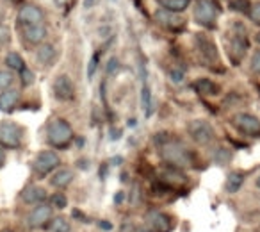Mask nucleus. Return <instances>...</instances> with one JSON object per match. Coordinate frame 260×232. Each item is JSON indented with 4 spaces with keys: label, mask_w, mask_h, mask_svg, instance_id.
Segmentation results:
<instances>
[{
    "label": "nucleus",
    "mask_w": 260,
    "mask_h": 232,
    "mask_svg": "<svg viewBox=\"0 0 260 232\" xmlns=\"http://www.w3.org/2000/svg\"><path fill=\"white\" fill-rule=\"evenodd\" d=\"M189 136L194 139L198 145H210L214 141V129L209 122L205 120H192L187 125Z\"/></svg>",
    "instance_id": "nucleus-3"
},
{
    "label": "nucleus",
    "mask_w": 260,
    "mask_h": 232,
    "mask_svg": "<svg viewBox=\"0 0 260 232\" xmlns=\"http://www.w3.org/2000/svg\"><path fill=\"white\" fill-rule=\"evenodd\" d=\"M230 50L232 55H235V61L244 55V52L248 50V40H246V29L241 25V23H235L234 27V36H232L230 41Z\"/></svg>",
    "instance_id": "nucleus-10"
},
{
    "label": "nucleus",
    "mask_w": 260,
    "mask_h": 232,
    "mask_svg": "<svg viewBox=\"0 0 260 232\" xmlns=\"http://www.w3.org/2000/svg\"><path fill=\"white\" fill-rule=\"evenodd\" d=\"M23 131L13 122H0V145L6 149H16L22 143Z\"/></svg>",
    "instance_id": "nucleus-4"
},
{
    "label": "nucleus",
    "mask_w": 260,
    "mask_h": 232,
    "mask_svg": "<svg viewBox=\"0 0 260 232\" xmlns=\"http://www.w3.org/2000/svg\"><path fill=\"white\" fill-rule=\"evenodd\" d=\"M116 68H118V59L112 57L111 61H109V65H107V73H114Z\"/></svg>",
    "instance_id": "nucleus-35"
},
{
    "label": "nucleus",
    "mask_w": 260,
    "mask_h": 232,
    "mask_svg": "<svg viewBox=\"0 0 260 232\" xmlns=\"http://www.w3.org/2000/svg\"><path fill=\"white\" fill-rule=\"evenodd\" d=\"M43 9L38 8L34 4H27L23 6L22 9L18 11V22L22 23L23 27L27 25H38V23H43Z\"/></svg>",
    "instance_id": "nucleus-11"
},
{
    "label": "nucleus",
    "mask_w": 260,
    "mask_h": 232,
    "mask_svg": "<svg viewBox=\"0 0 260 232\" xmlns=\"http://www.w3.org/2000/svg\"><path fill=\"white\" fill-rule=\"evenodd\" d=\"M50 218H52V207L47 206V204H40V206H36L30 211L29 218H27V225H29L30 228H40V227H43Z\"/></svg>",
    "instance_id": "nucleus-13"
},
{
    "label": "nucleus",
    "mask_w": 260,
    "mask_h": 232,
    "mask_svg": "<svg viewBox=\"0 0 260 232\" xmlns=\"http://www.w3.org/2000/svg\"><path fill=\"white\" fill-rule=\"evenodd\" d=\"M232 161V152L226 149H217L214 154V163L216 164H226Z\"/></svg>",
    "instance_id": "nucleus-27"
},
{
    "label": "nucleus",
    "mask_w": 260,
    "mask_h": 232,
    "mask_svg": "<svg viewBox=\"0 0 260 232\" xmlns=\"http://www.w3.org/2000/svg\"><path fill=\"white\" fill-rule=\"evenodd\" d=\"M234 125L241 132L248 136H258L260 134V120L256 116L249 114V112H239L234 116Z\"/></svg>",
    "instance_id": "nucleus-7"
},
{
    "label": "nucleus",
    "mask_w": 260,
    "mask_h": 232,
    "mask_svg": "<svg viewBox=\"0 0 260 232\" xmlns=\"http://www.w3.org/2000/svg\"><path fill=\"white\" fill-rule=\"evenodd\" d=\"M47 139L50 145L59 147V149L68 147V143L73 139L72 125L62 118H54L47 127Z\"/></svg>",
    "instance_id": "nucleus-2"
},
{
    "label": "nucleus",
    "mask_w": 260,
    "mask_h": 232,
    "mask_svg": "<svg viewBox=\"0 0 260 232\" xmlns=\"http://www.w3.org/2000/svg\"><path fill=\"white\" fill-rule=\"evenodd\" d=\"M38 61L41 63V65L45 66H50L55 63V59H57V52H55V48L52 47L50 43H45L41 45L40 48H38Z\"/></svg>",
    "instance_id": "nucleus-17"
},
{
    "label": "nucleus",
    "mask_w": 260,
    "mask_h": 232,
    "mask_svg": "<svg viewBox=\"0 0 260 232\" xmlns=\"http://www.w3.org/2000/svg\"><path fill=\"white\" fill-rule=\"evenodd\" d=\"M98 227L102 228V230H112V223H109L107 220H102V221H98Z\"/></svg>",
    "instance_id": "nucleus-37"
},
{
    "label": "nucleus",
    "mask_w": 260,
    "mask_h": 232,
    "mask_svg": "<svg viewBox=\"0 0 260 232\" xmlns=\"http://www.w3.org/2000/svg\"><path fill=\"white\" fill-rule=\"evenodd\" d=\"M4 161H6V156H4V152H2V150H0V166H2V164H4Z\"/></svg>",
    "instance_id": "nucleus-41"
},
{
    "label": "nucleus",
    "mask_w": 260,
    "mask_h": 232,
    "mask_svg": "<svg viewBox=\"0 0 260 232\" xmlns=\"http://www.w3.org/2000/svg\"><path fill=\"white\" fill-rule=\"evenodd\" d=\"M50 200H52V206H54L55 209H64V207L68 206V200H66V196L62 195V193H55Z\"/></svg>",
    "instance_id": "nucleus-28"
},
{
    "label": "nucleus",
    "mask_w": 260,
    "mask_h": 232,
    "mask_svg": "<svg viewBox=\"0 0 260 232\" xmlns=\"http://www.w3.org/2000/svg\"><path fill=\"white\" fill-rule=\"evenodd\" d=\"M13 82H15V75L11 72H8V70H0V93L9 90L13 86Z\"/></svg>",
    "instance_id": "nucleus-26"
},
{
    "label": "nucleus",
    "mask_w": 260,
    "mask_h": 232,
    "mask_svg": "<svg viewBox=\"0 0 260 232\" xmlns=\"http://www.w3.org/2000/svg\"><path fill=\"white\" fill-rule=\"evenodd\" d=\"M6 63H8L9 68L18 70V72H22V70L25 68V63H23V57L18 54V52H11V54H8V57H6Z\"/></svg>",
    "instance_id": "nucleus-24"
},
{
    "label": "nucleus",
    "mask_w": 260,
    "mask_h": 232,
    "mask_svg": "<svg viewBox=\"0 0 260 232\" xmlns=\"http://www.w3.org/2000/svg\"><path fill=\"white\" fill-rule=\"evenodd\" d=\"M155 16H157V20H159L160 23H164V25H168V27H178V25H182V23H184V20H182L177 13L166 11V9H159Z\"/></svg>",
    "instance_id": "nucleus-18"
},
{
    "label": "nucleus",
    "mask_w": 260,
    "mask_h": 232,
    "mask_svg": "<svg viewBox=\"0 0 260 232\" xmlns=\"http://www.w3.org/2000/svg\"><path fill=\"white\" fill-rule=\"evenodd\" d=\"M20 77H22V84H23V86H30V84L34 82V73L30 72L29 68H23L22 72H20Z\"/></svg>",
    "instance_id": "nucleus-30"
},
{
    "label": "nucleus",
    "mask_w": 260,
    "mask_h": 232,
    "mask_svg": "<svg viewBox=\"0 0 260 232\" xmlns=\"http://www.w3.org/2000/svg\"><path fill=\"white\" fill-rule=\"evenodd\" d=\"M159 4L162 6L166 11L180 13V11H184V9H187L189 0H159Z\"/></svg>",
    "instance_id": "nucleus-21"
},
{
    "label": "nucleus",
    "mask_w": 260,
    "mask_h": 232,
    "mask_svg": "<svg viewBox=\"0 0 260 232\" xmlns=\"http://www.w3.org/2000/svg\"><path fill=\"white\" fill-rule=\"evenodd\" d=\"M0 232H13L11 228H4V230H0Z\"/></svg>",
    "instance_id": "nucleus-45"
},
{
    "label": "nucleus",
    "mask_w": 260,
    "mask_h": 232,
    "mask_svg": "<svg viewBox=\"0 0 260 232\" xmlns=\"http://www.w3.org/2000/svg\"><path fill=\"white\" fill-rule=\"evenodd\" d=\"M96 66H98V54H94L89 61V66H87V77L93 79L94 77V72H96Z\"/></svg>",
    "instance_id": "nucleus-33"
},
{
    "label": "nucleus",
    "mask_w": 260,
    "mask_h": 232,
    "mask_svg": "<svg viewBox=\"0 0 260 232\" xmlns=\"http://www.w3.org/2000/svg\"><path fill=\"white\" fill-rule=\"evenodd\" d=\"M146 221H148L152 232H171V228H173L171 218L160 211H150L146 214Z\"/></svg>",
    "instance_id": "nucleus-12"
},
{
    "label": "nucleus",
    "mask_w": 260,
    "mask_h": 232,
    "mask_svg": "<svg viewBox=\"0 0 260 232\" xmlns=\"http://www.w3.org/2000/svg\"><path fill=\"white\" fill-rule=\"evenodd\" d=\"M73 216H75V218H79V220H82L84 221V223H87V221H89V220H87V218L86 216H82V213H80V211H73Z\"/></svg>",
    "instance_id": "nucleus-39"
},
{
    "label": "nucleus",
    "mask_w": 260,
    "mask_h": 232,
    "mask_svg": "<svg viewBox=\"0 0 260 232\" xmlns=\"http://www.w3.org/2000/svg\"><path fill=\"white\" fill-rule=\"evenodd\" d=\"M255 38H256V41H258V43H260V31H258V33H256V36H255Z\"/></svg>",
    "instance_id": "nucleus-44"
},
{
    "label": "nucleus",
    "mask_w": 260,
    "mask_h": 232,
    "mask_svg": "<svg viewBox=\"0 0 260 232\" xmlns=\"http://www.w3.org/2000/svg\"><path fill=\"white\" fill-rule=\"evenodd\" d=\"M170 77L175 80V82H180V80H182V77H184V75H182V72H180V70H173V72L170 73Z\"/></svg>",
    "instance_id": "nucleus-36"
},
{
    "label": "nucleus",
    "mask_w": 260,
    "mask_h": 232,
    "mask_svg": "<svg viewBox=\"0 0 260 232\" xmlns=\"http://www.w3.org/2000/svg\"><path fill=\"white\" fill-rule=\"evenodd\" d=\"M18 98H20V93L16 90H11V88H9V90L2 91V93H0V111L2 112L13 111L16 102H18Z\"/></svg>",
    "instance_id": "nucleus-16"
},
{
    "label": "nucleus",
    "mask_w": 260,
    "mask_h": 232,
    "mask_svg": "<svg viewBox=\"0 0 260 232\" xmlns=\"http://www.w3.org/2000/svg\"><path fill=\"white\" fill-rule=\"evenodd\" d=\"M93 4H96V0H86V8H91Z\"/></svg>",
    "instance_id": "nucleus-42"
},
{
    "label": "nucleus",
    "mask_w": 260,
    "mask_h": 232,
    "mask_svg": "<svg viewBox=\"0 0 260 232\" xmlns=\"http://www.w3.org/2000/svg\"><path fill=\"white\" fill-rule=\"evenodd\" d=\"M50 230L52 232H70V230H72V225H70V221L66 220V218L59 216V218H55V220L52 221Z\"/></svg>",
    "instance_id": "nucleus-25"
},
{
    "label": "nucleus",
    "mask_w": 260,
    "mask_h": 232,
    "mask_svg": "<svg viewBox=\"0 0 260 232\" xmlns=\"http://www.w3.org/2000/svg\"><path fill=\"white\" fill-rule=\"evenodd\" d=\"M217 18V8L210 0H198L194 6V20L200 25L212 27Z\"/></svg>",
    "instance_id": "nucleus-5"
},
{
    "label": "nucleus",
    "mask_w": 260,
    "mask_h": 232,
    "mask_svg": "<svg viewBox=\"0 0 260 232\" xmlns=\"http://www.w3.org/2000/svg\"><path fill=\"white\" fill-rule=\"evenodd\" d=\"M232 8L237 9V11H241V13H244V11H248L249 4H248V0H235L234 4H232Z\"/></svg>",
    "instance_id": "nucleus-34"
},
{
    "label": "nucleus",
    "mask_w": 260,
    "mask_h": 232,
    "mask_svg": "<svg viewBox=\"0 0 260 232\" xmlns=\"http://www.w3.org/2000/svg\"><path fill=\"white\" fill-rule=\"evenodd\" d=\"M73 171L72 170H59L57 173L52 177V181H50V184L54 186V188H66V186H70L72 184V181H73Z\"/></svg>",
    "instance_id": "nucleus-19"
},
{
    "label": "nucleus",
    "mask_w": 260,
    "mask_h": 232,
    "mask_svg": "<svg viewBox=\"0 0 260 232\" xmlns=\"http://www.w3.org/2000/svg\"><path fill=\"white\" fill-rule=\"evenodd\" d=\"M160 150V156L168 164H171L173 168H187L189 166V156L187 150L180 145L178 141L168 139V141L157 143Z\"/></svg>",
    "instance_id": "nucleus-1"
},
{
    "label": "nucleus",
    "mask_w": 260,
    "mask_h": 232,
    "mask_svg": "<svg viewBox=\"0 0 260 232\" xmlns=\"http://www.w3.org/2000/svg\"><path fill=\"white\" fill-rule=\"evenodd\" d=\"M9 41H11V31L6 25H0V48L6 47Z\"/></svg>",
    "instance_id": "nucleus-29"
},
{
    "label": "nucleus",
    "mask_w": 260,
    "mask_h": 232,
    "mask_svg": "<svg viewBox=\"0 0 260 232\" xmlns=\"http://www.w3.org/2000/svg\"><path fill=\"white\" fill-rule=\"evenodd\" d=\"M242 184H244V175L239 173V171H232L226 177V186L224 188H226L228 193H237L242 188Z\"/></svg>",
    "instance_id": "nucleus-20"
},
{
    "label": "nucleus",
    "mask_w": 260,
    "mask_h": 232,
    "mask_svg": "<svg viewBox=\"0 0 260 232\" xmlns=\"http://www.w3.org/2000/svg\"><path fill=\"white\" fill-rule=\"evenodd\" d=\"M194 88L198 90V93L202 95H214L217 91V86L209 79H200L194 82Z\"/></svg>",
    "instance_id": "nucleus-22"
},
{
    "label": "nucleus",
    "mask_w": 260,
    "mask_h": 232,
    "mask_svg": "<svg viewBox=\"0 0 260 232\" xmlns=\"http://www.w3.org/2000/svg\"><path fill=\"white\" fill-rule=\"evenodd\" d=\"M22 34H23V40H25L27 43L38 45L47 38V27H45L43 23H38V25H27V27H23Z\"/></svg>",
    "instance_id": "nucleus-14"
},
{
    "label": "nucleus",
    "mask_w": 260,
    "mask_h": 232,
    "mask_svg": "<svg viewBox=\"0 0 260 232\" xmlns=\"http://www.w3.org/2000/svg\"><path fill=\"white\" fill-rule=\"evenodd\" d=\"M141 105L145 109L146 116L152 114V91H150V86L146 82L141 88Z\"/></svg>",
    "instance_id": "nucleus-23"
},
{
    "label": "nucleus",
    "mask_w": 260,
    "mask_h": 232,
    "mask_svg": "<svg viewBox=\"0 0 260 232\" xmlns=\"http://www.w3.org/2000/svg\"><path fill=\"white\" fill-rule=\"evenodd\" d=\"M57 166H59V156H57V154H54V152H48V150L38 154V157L34 159V163H32L34 171H36L40 177L50 173V171L54 170V168H57Z\"/></svg>",
    "instance_id": "nucleus-8"
},
{
    "label": "nucleus",
    "mask_w": 260,
    "mask_h": 232,
    "mask_svg": "<svg viewBox=\"0 0 260 232\" xmlns=\"http://www.w3.org/2000/svg\"><path fill=\"white\" fill-rule=\"evenodd\" d=\"M134 232H152L150 228H145V227H138V228H134Z\"/></svg>",
    "instance_id": "nucleus-40"
},
{
    "label": "nucleus",
    "mask_w": 260,
    "mask_h": 232,
    "mask_svg": "<svg viewBox=\"0 0 260 232\" xmlns=\"http://www.w3.org/2000/svg\"><path fill=\"white\" fill-rule=\"evenodd\" d=\"M54 97L61 102H68L75 98V84L68 75H59L54 80Z\"/></svg>",
    "instance_id": "nucleus-9"
},
{
    "label": "nucleus",
    "mask_w": 260,
    "mask_h": 232,
    "mask_svg": "<svg viewBox=\"0 0 260 232\" xmlns=\"http://www.w3.org/2000/svg\"><path fill=\"white\" fill-rule=\"evenodd\" d=\"M2 18H4V9L0 8V20H2Z\"/></svg>",
    "instance_id": "nucleus-43"
},
{
    "label": "nucleus",
    "mask_w": 260,
    "mask_h": 232,
    "mask_svg": "<svg viewBox=\"0 0 260 232\" xmlns=\"http://www.w3.org/2000/svg\"><path fill=\"white\" fill-rule=\"evenodd\" d=\"M249 68L253 73H260V50H256L251 55V61H249Z\"/></svg>",
    "instance_id": "nucleus-31"
},
{
    "label": "nucleus",
    "mask_w": 260,
    "mask_h": 232,
    "mask_svg": "<svg viewBox=\"0 0 260 232\" xmlns=\"http://www.w3.org/2000/svg\"><path fill=\"white\" fill-rule=\"evenodd\" d=\"M123 200H125V193H123V191L116 193V195H114V204H121Z\"/></svg>",
    "instance_id": "nucleus-38"
},
{
    "label": "nucleus",
    "mask_w": 260,
    "mask_h": 232,
    "mask_svg": "<svg viewBox=\"0 0 260 232\" xmlns=\"http://www.w3.org/2000/svg\"><path fill=\"white\" fill-rule=\"evenodd\" d=\"M249 16H251V20L256 23V25H260V2H256V4L251 6V9H249Z\"/></svg>",
    "instance_id": "nucleus-32"
},
{
    "label": "nucleus",
    "mask_w": 260,
    "mask_h": 232,
    "mask_svg": "<svg viewBox=\"0 0 260 232\" xmlns=\"http://www.w3.org/2000/svg\"><path fill=\"white\" fill-rule=\"evenodd\" d=\"M20 198L25 204H43L47 200V191L40 186H27L22 193H20Z\"/></svg>",
    "instance_id": "nucleus-15"
},
{
    "label": "nucleus",
    "mask_w": 260,
    "mask_h": 232,
    "mask_svg": "<svg viewBox=\"0 0 260 232\" xmlns=\"http://www.w3.org/2000/svg\"><path fill=\"white\" fill-rule=\"evenodd\" d=\"M256 186H258V188H260V177L256 179Z\"/></svg>",
    "instance_id": "nucleus-46"
},
{
    "label": "nucleus",
    "mask_w": 260,
    "mask_h": 232,
    "mask_svg": "<svg viewBox=\"0 0 260 232\" xmlns=\"http://www.w3.org/2000/svg\"><path fill=\"white\" fill-rule=\"evenodd\" d=\"M196 50H198L200 57L207 65H214L219 61V54H217V47L212 43V40H209L207 36L198 34L196 36Z\"/></svg>",
    "instance_id": "nucleus-6"
}]
</instances>
